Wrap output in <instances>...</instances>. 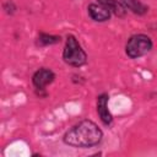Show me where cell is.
I'll return each mask as SVG.
<instances>
[{
	"mask_svg": "<svg viewBox=\"0 0 157 157\" xmlns=\"http://www.w3.org/2000/svg\"><path fill=\"white\" fill-rule=\"evenodd\" d=\"M103 139V132L92 120H82L69 129L63 137V141L72 147H92L98 145Z\"/></svg>",
	"mask_w": 157,
	"mask_h": 157,
	"instance_id": "obj_1",
	"label": "cell"
},
{
	"mask_svg": "<svg viewBox=\"0 0 157 157\" xmlns=\"http://www.w3.org/2000/svg\"><path fill=\"white\" fill-rule=\"evenodd\" d=\"M63 59L66 64H69L70 66H75V67H80L85 65L87 61L86 52L80 45L78 40L71 34L66 37L65 47L63 50Z\"/></svg>",
	"mask_w": 157,
	"mask_h": 157,
	"instance_id": "obj_2",
	"label": "cell"
},
{
	"mask_svg": "<svg viewBox=\"0 0 157 157\" xmlns=\"http://www.w3.org/2000/svg\"><path fill=\"white\" fill-rule=\"evenodd\" d=\"M152 40L148 36L139 33L131 36L125 45V53L131 59H137L140 56L146 55L152 49Z\"/></svg>",
	"mask_w": 157,
	"mask_h": 157,
	"instance_id": "obj_3",
	"label": "cell"
},
{
	"mask_svg": "<svg viewBox=\"0 0 157 157\" xmlns=\"http://www.w3.org/2000/svg\"><path fill=\"white\" fill-rule=\"evenodd\" d=\"M55 78V74L47 67H42L37 70L32 76V83L36 87V90L43 91L49 83H52Z\"/></svg>",
	"mask_w": 157,
	"mask_h": 157,
	"instance_id": "obj_4",
	"label": "cell"
},
{
	"mask_svg": "<svg viewBox=\"0 0 157 157\" xmlns=\"http://www.w3.org/2000/svg\"><path fill=\"white\" fill-rule=\"evenodd\" d=\"M88 15L90 17L96 22H105L110 18V10L102 2L96 1L88 5Z\"/></svg>",
	"mask_w": 157,
	"mask_h": 157,
	"instance_id": "obj_5",
	"label": "cell"
},
{
	"mask_svg": "<svg viewBox=\"0 0 157 157\" xmlns=\"http://www.w3.org/2000/svg\"><path fill=\"white\" fill-rule=\"evenodd\" d=\"M108 94L107 93H102L97 97V113L99 115L101 121L104 125H110L113 121V117L108 109Z\"/></svg>",
	"mask_w": 157,
	"mask_h": 157,
	"instance_id": "obj_6",
	"label": "cell"
},
{
	"mask_svg": "<svg viewBox=\"0 0 157 157\" xmlns=\"http://www.w3.org/2000/svg\"><path fill=\"white\" fill-rule=\"evenodd\" d=\"M120 2L126 10L131 11L135 15H145L148 11V7L139 0H120Z\"/></svg>",
	"mask_w": 157,
	"mask_h": 157,
	"instance_id": "obj_7",
	"label": "cell"
},
{
	"mask_svg": "<svg viewBox=\"0 0 157 157\" xmlns=\"http://www.w3.org/2000/svg\"><path fill=\"white\" fill-rule=\"evenodd\" d=\"M97 1L104 4V5L110 10V12L114 13V15H117L118 17L125 16V13H126V11H128V10L124 7V5H123L120 1H118V0H97Z\"/></svg>",
	"mask_w": 157,
	"mask_h": 157,
	"instance_id": "obj_8",
	"label": "cell"
},
{
	"mask_svg": "<svg viewBox=\"0 0 157 157\" xmlns=\"http://www.w3.org/2000/svg\"><path fill=\"white\" fill-rule=\"evenodd\" d=\"M59 36H53V34H47V33H40L38 37V45L40 47H47V45H53L60 42Z\"/></svg>",
	"mask_w": 157,
	"mask_h": 157,
	"instance_id": "obj_9",
	"label": "cell"
}]
</instances>
